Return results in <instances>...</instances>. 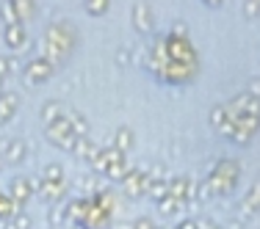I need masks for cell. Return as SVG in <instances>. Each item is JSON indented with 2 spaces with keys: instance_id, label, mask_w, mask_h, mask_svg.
<instances>
[{
  "instance_id": "cell-34",
  "label": "cell",
  "mask_w": 260,
  "mask_h": 229,
  "mask_svg": "<svg viewBox=\"0 0 260 229\" xmlns=\"http://www.w3.org/2000/svg\"><path fill=\"white\" fill-rule=\"evenodd\" d=\"M0 169H3V155H0Z\"/></svg>"
},
{
  "instance_id": "cell-28",
  "label": "cell",
  "mask_w": 260,
  "mask_h": 229,
  "mask_svg": "<svg viewBox=\"0 0 260 229\" xmlns=\"http://www.w3.org/2000/svg\"><path fill=\"white\" fill-rule=\"evenodd\" d=\"M158 224L150 218V215H139V218H133V224H130V229H155Z\"/></svg>"
},
{
  "instance_id": "cell-4",
  "label": "cell",
  "mask_w": 260,
  "mask_h": 229,
  "mask_svg": "<svg viewBox=\"0 0 260 229\" xmlns=\"http://www.w3.org/2000/svg\"><path fill=\"white\" fill-rule=\"evenodd\" d=\"M45 138L50 141L53 146H58V149H67V152H72V146H75V141H78V133L72 130L70 125V119H58V122H53L50 127H45Z\"/></svg>"
},
{
  "instance_id": "cell-25",
  "label": "cell",
  "mask_w": 260,
  "mask_h": 229,
  "mask_svg": "<svg viewBox=\"0 0 260 229\" xmlns=\"http://www.w3.org/2000/svg\"><path fill=\"white\" fill-rule=\"evenodd\" d=\"M83 9L89 17H105L111 9V0H83Z\"/></svg>"
},
{
  "instance_id": "cell-30",
  "label": "cell",
  "mask_w": 260,
  "mask_h": 229,
  "mask_svg": "<svg viewBox=\"0 0 260 229\" xmlns=\"http://www.w3.org/2000/svg\"><path fill=\"white\" fill-rule=\"evenodd\" d=\"M246 91H249L255 100H260V78H252L249 80V89H246Z\"/></svg>"
},
{
  "instance_id": "cell-27",
  "label": "cell",
  "mask_w": 260,
  "mask_h": 229,
  "mask_svg": "<svg viewBox=\"0 0 260 229\" xmlns=\"http://www.w3.org/2000/svg\"><path fill=\"white\" fill-rule=\"evenodd\" d=\"M17 69V61L14 58H11V55H0V78H9L11 75V72H14Z\"/></svg>"
},
{
  "instance_id": "cell-12",
  "label": "cell",
  "mask_w": 260,
  "mask_h": 229,
  "mask_svg": "<svg viewBox=\"0 0 260 229\" xmlns=\"http://www.w3.org/2000/svg\"><path fill=\"white\" fill-rule=\"evenodd\" d=\"M20 110V94L17 91H3L0 94V125H9Z\"/></svg>"
},
{
  "instance_id": "cell-31",
  "label": "cell",
  "mask_w": 260,
  "mask_h": 229,
  "mask_svg": "<svg viewBox=\"0 0 260 229\" xmlns=\"http://www.w3.org/2000/svg\"><path fill=\"white\" fill-rule=\"evenodd\" d=\"M200 221V229H221V226H216L213 221H208V218H197Z\"/></svg>"
},
{
  "instance_id": "cell-26",
  "label": "cell",
  "mask_w": 260,
  "mask_h": 229,
  "mask_svg": "<svg viewBox=\"0 0 260 229\" xmlns=\"http://www.w3.org/2000/svg\"><path fill=\"white\" fill-rule=\"evenodd\" d=\"M241 11H244L246 20H257V17H260V0H244Z\"/></svg>"
},
{
  "instance_id": "cell-29",
  "label": "cell",
  "mask_w": 260,
  "mask_h": 229,
  "mask_svg": "<svg viewBox=\"0 0 260 229\" xmlns=\"http://www.w3.org/2000/svg\"><path fill=\"white\" fill-rule=\"evenodd\" d=\"M116 61H119V64H130V61H133L130 47H119V50H116Z\"/></svg>"
},
{
  "instance_id": "cell-22",
  "label": "cell",
  "mask_w": 260,
  "mask_h": 229,
  "mask_svg": "<svg viewBox=\"0 0 260 229\" xmlns=\"http://www.w3.org/2000/svg\"><path fill=\"white\" fill-rule=\"evenodd\" d=\"M67 119H70V125L78 135H89V119L80 110H67Z\"/></svg>"
},
{
  "instance_id": "cell-11",
  "label": "cell",
  "mask_w": 260,
  "mask_h": 229,
  "mask_svg": "<svg viewBox=\"0 0 260 229\" xmlns=\"http://www.w3.org/2000/svg\"><path fill=\"white\" fill-rule=\"evenodd\" d=\"M64 116H67V105L61 100H45V102H42L39 119H42V125H45V127H50L53 122L64 119Z\"/></svg>"
},
{
  "instance_id": "cell-13",
  "label": "cell",
  "mask_w": 260,
  "mask_h": 229,
  "mask_svg": "<svg viewBox=\"0 0 260 229\" xmlns=\"http://www.w3.org/2000/svg\"><path fill=\"white\" fill-rule=\"evenodd\" d=\"M70 224H72L70 221V196H67V199L50 204V226L61 229V226H70Z\"/></svg>"
},
{
  "instance_id": "cell-5",
  "label": "cell",
  "mask_w": 260,
  "mask_h": 229,
  "mask_svg": "<svg viewBox=\"0 0 260 229\" xmlns=\"http://www.w3.org/2000/svg\"><path fill=\"white\" fill-rule=\"evenodd\" d=\"M130 22H133L139 36H150L155 30V11H152L150 0H136L130 9Z\"/></svg>"
},
{
  "instance_id": "cell-23",
  "label": "cell",
  "mask_w": 260,
  "mask_h": 229,
  "mask_svg": "<svg viewBox=\"0 0 260 229\" xmlns=\"http://www.w3.org/2000/svg\"><path fill=\"white\" fill-rule=\"evenodd\" d=\"M30 226H34V218L28 213H22V210L17 215H11L6 224H0V229H30Z\"/></svg>"
},
{
  "instance_id": "cell-3",
  "label": "cell",
  "mask_w": 260,
  "mask_h": 229,
  "mask_svg": "<svg viewBox=\"0 0 260 229\" xmlns=\"http://www.w3.org/2000/svg\"><path fill=\"white\" fill-rule=\"evenodd\" d=\"M53 75H55V64L47 58L45 53H42V55H34V58H28L25 64H22V78H25L28 83H34V86L47 83Z\"/></svg>"
},
{
  "instance_id": "cell-8",
  "label": "cell",
  "mask_w": 260,
  "mask_h": 229,
  "mask_svg": "<svg viewBox=\"0 0 260 229\" xmlns=\"http://www.w3.org/2000/svg\"><path fill=\"white\" fill-rule=\"evenodd\" d=\"M0 33H3V42H6V47H9L11 53L22 50V47L28 45V28H25V22L6 25V28H0Z\"/></svg>"
},
{
  "instance_id": "cell-15",
  "label": "cell",
  "mask_w": 260,
  "mask_h": 229,
  "mask_svg": "<svg viewBox=\"0 0 260 229\" xmlns=\"http://www.w3.org/2000/svg\"><path fill=\"white\" fill-rule=\"evenodd\" d=\"M147 196L152 202H160L164 196H169V177H150V185H147Z\"/></svg>"
},
{
  "instance_id": "cell-21",
  "label": "cell",
  "mask_w": 260,
  "mask_h": 229,
  "mask_svg": "<svg viewBox=\"0 0 260 229\" xmlns=\"http://www.w3.org/2000/svg\"><path fill=\"white\" fill-rule=\"evenodd\" d=\"M17 213H20V207L14 204V199L0 190V224H6V221H9L11 215H17Z\"/></svg>"
},
{
  "instance_id": "cell-24",
  "label": "cell",
  "mask_w": 260,
  "mask_h": 229,
  "mask_svg": "<svg viewBox=\"0 0 260 229\" xmlns=\"http://www.w3.org/2000/svg\"><path fill=\"white\" fill-rule=\"evenodd\" d=\"M11 3L17 6V11H20V17H22V22H28V20H34L36 14H39V6H36V0H11Z\"/></svg>"
},
{
  "instance_id": "cell-9",
  "label": "cell",
  "mask_w": 260,
  "mask_h": 229,
  "mask_svg": "<svg viewBox=\"0 0 260 229\" xmlns=\"http://www.w3.org/2000/svg\"><path fill=\"white\" fill-rule=\"evenodd\" d=\"M9 196L14 199L17 207H22L30 196H34V188H30V177H11V182H9Z\"/></svg>"
},
{
  "instance_id": "cell-32",
  "label": "cell",
  "mask_w": 260,
  "mask_h": 229,
  "mask_svg": "<svg viewBox=\"0 0 260 229\" xmlns=\"http://www.w3.org/2000/svg\"><path fill=\"white\" fill-rule=\"evenodd\" d=\"M202 6H208V9H221L224 0H202Z\"/></svg>"
},
{
  "instance_id": "cell-10",
  "label": "cell",
  "mask_w": 260,
  "mask_h": 229,
  "mask_svg": "<svg viewBox=\"0 0 260 229\" xmlns=\"http://www.w3.org/2000/svg\"><path fill=\"white\" fill-rule=\"evenodd\" d=\"M0 152H3V163L20 166L22 160L28 158V144L22 138H11V141H6V146Z\"/></svg>"
},
{
  "instance_id": "cell-33",
  "label": "cell",
  "mask_w": 260,
  "mask_h": 229,
  "mask_svg": "<svg viewBox=\"0 0 260 229\" xmlns=\"http://www.w3.org/2000/svg\"><path fill=\"white\" fill-rule=\"evenodd\" d=\"M3 83H6V80H3V78H0V94H3V91H6V89H3Z\"/></svg>"
},
{
  "instance_id": "cell-19",
  "label": "cell",
  "mask_w": 260,
  "mask_h": 229,
  "mask_svg": "<svg viewBox=\"0 0 260 229\" xmlns=\"http://www.w3.org/2000/svg\"><path fill=\"white\" fill-rule=\"evenodd\" d=\"M227 119H230V116H227V105H224V102H221V105H213V108H210L208 122H210V127H213L216 133H219V130L227 125Z\"/></svg>"
},
{
  "instance_id": "cell-18",
  "label": "cell",
  "mask_w": 260,
  "mask_h": 229,
  "mask_svg": "<svg viewBox=\"0 0 260 229\" xmlns=\"http://www.w3.org/2000/svg\"><path fill=\"white\" fill-rule=\"evenodd\" d=\"M0 22L6 25H17V22H22L20 11H17V6L11 3V0H0Z\"/></svg>"
},
{
  "instance_id": "cell-1",
  "label": "cell",
  "mask_w": 260,
  "mask_h": 229,
  "mask_svg": "<svg viewBox=\"0 0 260 229\" xmlns=\"http://www.w3.org/2000/svg\"><path fill=\"white\" fill-rule=\"evenodd\" d=\"M78 42H80V30L70 20H53V22H47L45 36H42V50L58 66V64H67L72 58Z\"/></svg>"
},
{
  "instance_id": "cell-7",
  "label": "cell",
  "mask_w": 260,
  "mask_h": 229,
  "mask_svg": "<svg viewBox=\"0 0 260 229\" xmlns=\"http://www.w3.org/2000/svg\"><path fill=\"white\" fill-rule=\"evenodd\" d=\"M257 213H260V179H257V182H252L249 190L241 196V210H238V215L244 221H252Z\"/></svg>"
},
{
  "instance_id": "cell-20",
  "label": "cell",
  "mask_w": 260,
  "mask_h": 229,
  "mask_svg": "<svg viewBox=\"0 0 260 229\" xmlns=\"http://www.w3.org/2000/svg\"><path fill=\"white\" fill-rule=\"evenodd\" d=\"M39 179H42V182H67V179H64V166L55 163V160H53V163H47L45 169H42Z\"/></svg>"
},
{
  "instance_id": "cell-16",
  "label": "cell",
  "mask_w": 260,
  "mask_h": 229,
  "mask_svg": "<svg viewBox=\"0 0 260 229\" xmlns=\"http://www.w3.org/2000/svg\"><path fill=\"white\" fill-rule=\"evenodd\" d=\"M158 210H160L164 215H183L185 210H188V202L175 199V196H164V199L158 202Z\"/></svg>"
},
{
  "instance_id": "cell-14",
  "label": "cell",
  "mask_w": 260,
  "mask_h": 229,
  "mask_svg": "<svg viewBox=\"0 0 260 229\" xmlns=\"http://www.w3.org/2000/svg\"><path fill=\"white\" fill-rule=\"evenodd\" d=\"M114 146H116V149H119L122 155L133 152V146H136V133H133V130H130L127 125L116 127V133H114Z\"/></svg>"
},
{
  "instance_id": "cell-2",
  "label": "cell",
  "mask_w": 260,
  "mask_h": 229,
  "mask_svg": "<svg viewBox=\"0 0 260 229\" xmlns=\"http://www.w3.org/2000/svg\"><path fill=\"white\" fill-rule=\"evenodd\" d=\"M238 177H241V163L235 158H221L219 163L210 169L205 179L210 196H230L235 188H238Z\"/></svg>"
},
{
  "instance_id": "cell-35",
  "label": "cell",
  "mask_w": 260,
  "mask_h": 229,
  "mask_svg": "<svg viewBox=\"0 0 260 229\" xmlns=\"http://www.w3.org/2000/svg\"><path fill=\"white\" fill-rule=\"evenodd\" d=\"M155 229H166V226H160V224H158V226H155Z\"/></svg>"
},
{
  "instance_id": "cell-17",
  "label": "cell",
  "mask_w": 260,
  "mask_h": 229,
  "mask_svg": "<svg viewBox=\"0 0 260 229\" xmlns=\"http://www.w3.org/2000/svg\"><path fill=\"white\" fill-rule=\"evenodd\" d=\"M97 146H100V144H94V141H91V135H78L75 146H72V155L80 158V160H89L91 155H94Z\"/></svg>"
},
{
  "instance_id": "cell-6",
  "label": "cell",
  "mask_w": 260,
  "mask_h": 229,
  "mask_svg": "<svg viewBox=\"0 0 260 229\" xmlns=\"http://www.w3.org/2000/svg\"><path fill=\"white\" fill-rule=\"evenodd\" d=\"M147 185H150V174H147L144 169H136V166H130L127 177L122 179V188H125V194L130 199H141V196H147Z\"/></svg>"
},
{
  "instance_id": "cell-36",
  "label": "cell",
  "mask_w": 260,
  "mask_h": 229,
  "mask_svg": "<svg viewBox=\"0 0 260 229\" xmlns=\"http://www.w3.org/2000/svg\"><path fill=\"white\" fill-rule=\"evenodd\" d=\"M47 229H53V226H47Z\"/></svg>"
}]
</instances>
